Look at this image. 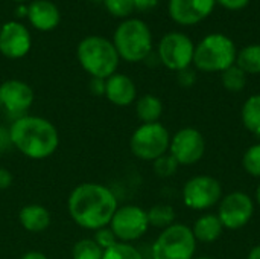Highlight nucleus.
<instances>
[{
	"mask_svg": "<svg viewBox=\"0 0 260 259\" xmlns=\"http://www.w3.org/2000/svg\"><path fill=\"white\" fill-rule=\"evenodd\" d=\"M117 198L110 188L101 183H81L69 195L70 218L82 229L98 231L110 226L117 211Z\"/></svg>",
	"mask_w": 260,
	"mask_h": 259,
	"instance_id": "obj_1",
	"label": "nucleus"
},
{
	"mask_svg": "<svg viewBox=\"0 0 260 259\" xmlns=\"http://www.w3.org/2000/svg\"><path fill=\"white\" fill-rule=\"evenodd\" d=\"M9 137L17 151L34 160L50 157L59 145L56 127L40 116L24 114L15 119L9 127Z\"/></svg>",
	"mask_w": 260,
	"mask_h": 259,
	"instance_id": "obj_2",
	"label": "nucleus"
},
{
	"mask_svg": "<svg viewBox=\"0 0 260 259\" xmlns=\"http://www.w3.org/2000/svg\"><path fill=\"white\" fill-rule=\"evenodd\" d=\"M78 60L93 78L107 79L116 73L119 53L111 41L104 37H87L78 46Z\"/></svg>",
	"mask_w": 260,
	"mask_h": 259,
	"instance_id": "obj_3",
	"label": "nucleus"
},
{
	"mask_svg": "<svg viewBox=\"0 0 260 259\" xmlns=\"http://www.w3.org/2000/svg\"><path fill=\"white\" fill-rule=\"evenodd\" d=\"M238 50L232 38L224 34H210L195 46L193 64L201 72H224L236 64Z\"/></svg>",
	"mask_w": 260,
	"mask_h": 259,
	"instance_id": "obj_4",
	"label": "nucleus"
},
{
	"mask_svg": "<svg viewBox=\"0 0 260 259\" xmlns=\"http://www.w3.org/2000/svg\"><path fill=\"white\" fill-rule=\"evenodd\" d=\"M114 47L120 58L128 63H139L148 58L152 50V35L146 23L137 18L125 20L114 32Z\"/></svg>",
	"mask_w": 260,
	"mask_h": 259,
	"instance_id": "obj_5",
	"label": "nucleus"
},
{
	"mask_svg": "<svg viewBox=\"0 0 260 259\" xmlns=\"http://www.w3.org/2000/svg\"><path fill=\"white\" fill-rule=\"evenodd\" d=\"M197 243L189 226L175 223L163 229L152 244V259H193Z\"/></svg>",
	"mask_w": 260,
	"mask_h": 259,
	"instance_id": "obj_6",
	"label": "nucleus"
},
{
	"mask_svg": "<svg viewBox=\"0 0 260 259\" xmlns=\"http://www.w3.org/2000/svg\"><path fill=\"white\" fill-rule=\"evenodd\" d=\"M171 134L168 128L160 124H142L129 139L131 153L146 162H154L169 151Z\"/></svg>",
	"mask_w": 260,
	"mask_h": 259,
	"instance_id": "obj_7",
	"label": "nucleus"
},
{
	"mask_svg": "<svg viewBox=\"0 0 260 259\" xmlns=\"http://www.w3.org/2000/svg\"><path fill=\"white\" fill-rule=\"evenodd\" d=\"M110 229L120 243H131L142 238L149 229L148 214L136 205H125L114 212Z\"/></svg>",
	"mask_w": 260,
	"mask_h": 259,
	"instance_id": "obj_8",
	"label": "nucleus"
},
{
	"mask_svg": "<svg viewBox=\"0 0 260 259\" xmlns=\"http://www.w3.org/2000/svg\"><path fill=\"white\" fill-rule=\"evenodd\" d=\"M222 198V186L212 176H197L186 182L183 202L189 209L206 211L218 205Z\"/></svg>",
	"mask_w": 260,
	"mask_h": 259,
	"instance_id": "obj_9",
	"label": "nucleus"
},
{
	"mask_svg": "<svg viewBox=\"0 0 260 259\" xmlns=\"http://www.w3.org/2000/svg\"><path fill=\"white\" fill-rule=\"evenodd\" d=\"M195 46L192 40L181 32L166 34L158 44V58L168 69L180 72L193 63Z\"/></svg>",
	"mask_w": 260,
	"mask_h": 259,
	"instance_id": "obj_10",
	"label": "nucleus"
},
{
	"mask_svg": "<svg viewBox=\"0 0 260 259\" xmlns=\"http://www.w3.org/2000/svg\"><path fill=\"white\" fill-rule=\"evenodd\" d=\"M254 214L253 198L242 191H235L227 194L219 202L218 218L222 223L224 229L236 231L247 226Z\"/></svg>",
	"mask_w": 260,
	"mask_h": 259,
	"instance_id": "obj_11",
	"label": "nucleus"
},
{
	"mask_svg": "<svg viewBox=\"0 0 260 259\" xmlns=\"http://www.w3.org/2000/svg\"><path fill=\"white\" fill-rule=\"evenodd\" d=\"M169 153L178 162V165H195L206 153V139L197 128H181L171 136Z\"/></svg>",
	"mask_w": 260,
	"mask_h": 259,
	"instance_id": "obj_12",
	"label": "nucleus"
},
{
	"mask_svg": "<svg viewBox=\"0 0 260 259\" xmlns=\"http://www.w3.org/2000/svg\"><path fill=\"white\" fill-rule=\"evenodd\" d=\"M0 104L8 114L18 119L34 104V90L23 81L8 79L0 85Z\"/></svg>",
	"mask_w": 260,
	"mask_h": 259,
	"instance_id": "obj_13",
	"label": "nucleus"
},
{
	"mask_svg": "<svg viewBox=\"0 0 260 259\" xmlns=\"http://www.w3.org/2000/svg\"><path fill=\"white\" fill-rule=\"evenodd\" d=\"M30 49V34L24 24L9 21L0 29V52L11 60L24 56Z\"/></svg>",
	"mask_w": 260,
	"mask_h": 259,
	"instance_id": "obj_14",
	"label": "nucleus"
},
{
	"mask_svg": "<svg viewBox=\"0 0 260 259\" xmlns=\"http://www.w3.org/2000/svg\"><path fill=\"white\" fill-rule=\"evenodd\" d=\"M216 0H169V14L174 21L192 26L209 17Z\"/></svg>",
	"mask_w": 260,
	"mask_h": 259,
	"instance_id": "obj_15",
	"label": "nucleus"
},
{
	"mask_svg": "<svg viewBox=\"0 0 260 259\" xmlns=\"http://www.w3.org/2000/svg\"><path fill=\"white\" fill-rule=\"evenodd\" d=\"M105 96L111 104L119 107H126L136 101L137 89L129 76L122 73H114L105 79Z\"/></svg>",
	"mask_w": 260,
	"mask_h": 259,
	"instance_id": "obj_16",
	"label": "nucleus"
},
{
	"mask_svg": "<svg viewBox=\"0 0 260 259\" xmlns=\"http://www.w3.org/2000/svg\"><path fill=\"white\" fill-rule=\"evenodd\" d=\"M27 17L34 27L40 31H52L58 26L61 15L55 3L49 0H37L27 8Z\"/></svg>",
	"mask_w": 260,
	"mask_h": 259,
	"instance_id": "obj_17",
	"label": "nucleus"
},
{
	"mask_svg": "<svg viewBox=\"0 0 260 259\" xmlns=\"http://www.w3.org/2000/svg\"><path fill=\"white\" fill-rule=\"evenodd\" d=\"M20 224L32 234L44 232L50 226V214L41 205H27L23 206L18 212Z\"/></svg>",
	"mask_w": 260,
	"mask_h": 259,
	"instance_id": "obj_18",
	"label": "nucleus"
},
{
	"mask_svg": "<svg viewBox=\"0 0 260 259\" xmlns=\"http://www.w3.org/2000/svg\"><path fill=\"white\" fill-rule=\"evenodd\" d=\"M192 232H193L197 241L215 243L222 235L224 226L219 221L218 215H215V214H204V215H201L195 221V224L192 227Z\"/></svg>",
	"mask_w": 260,
	"mask_h": 259,
	"instance_id": "obj_19",
	"label": "nucleus"
},
{
	"mask_svg": "<svg viewBox=\"0 0 260 259\" xmlns=\"http://www.w3.org/2000/svg\"><path fill=\"white\" fill-rule=\"evenodd\" d=\"M136 113L143 124L158 122L163 114V102L154 95H143L136 102Z\"/></svg>",
	"mask_w": 260,
	"mask_h": 259,
	"instance_id": "obj_20",
	"label": "nucleus"
},
{
	"mask_svg": "<svg viewBox=\"0 0 260 259\" xmlns=\"http://www.w3.org/2000/svg\"><path fill=\"white\" fill-rule=\"evenodd\" d=\"M242 124L251 134L260 136V95H253L244 102Z\"/></svg>",
	"mask_w": 260,
	"mask_h": 259,
	"instance_id": "obj_21",
	"label": "nucleus"
},
{
	"mask_svg": "<svg viewBox=\"0 0 260 259\" xmlns=\"http://www.w3.org/2000/svg\"><path fill=\"white\" fill-rule=\"evenodd\" d=\"M236 66L247 75L260 73V44H250L239 50L236 56Z\"/></svg>",
	"mask_w": 260,
	"mask_h": 259,
	"instance_id": "obj_22",
	"label": "nucleus"
},
{
	"mask_svg": "<svg viewBox=\"0 0 260 259\" xmlns=\"http://www.w3.org/2000/svg\"><path fill=\"white\" fill-rule=\"evenodd\" d=\"M146 214H148L149 226H152V227L166 229V227L175 224L177 214L171 205H155Z\"/></svg>",
	"mask_w": 260,
	"mask_h": 259,
	"instance_id": "obj_23",
	"label": "nucleus"
},
{
	"mask_svg": "<svg viewBox=\"0 0 260 259\" xmlns=\"http://www.w3.org/2000/svg\"><path fill=\"white\" fill-rule=\"evenodd\" d=\"M73 259H102L104 249L93 240V238H82L79 240L72 249Z\"/></svg>",
	"mask_w": 260,
	"mask_h": 259,
	"instance_id": "obj_24",
	"label": "nucleus"
},
{
	"mask_svg": "<svg viewBox=\"0 0 260 259\" xmlns=\"http://www.w3.org/2000/svg\"><path fill=\"white\" fill-rule=\"evenodd\" d=\"M221 81L222 85L225 87V90L229 92H242L244 87L247 85V73L239 69L236 64H233L232 67L225 69L221 73Z\"/></svg>",
	"mask_w": 260,
	"mask_h": 259,
	"instance_id": "obj_25",
	"label": "nucleus"
},
{
	"mask_svg": "<svg viewBox=\"0 0 260 259\" xmlns=\"http://www.w3.org/2000/svg\"><path fill=\"white\" fill-rule=\"evenodd\" d=\"M102 259H145L139 249L131 246L129 243H116L110 249L104 250Z\"/></svg>",
	"mask_w": 260,
	"mask_h": 259,
	"instance_id": "obj_26",
	"label": "nucleus"
},
{
	"mask_svg": "<svg viewBox=\"0 0 260 259\" xmlns=\"http://www.w3.org/2000/svg\"><path fill=\"white\" fill-rule=\"evenodd\" d=\"M242 166L247 174H250L251 177L260 179V143L250 147L245 151V154L242 157Z\"/></svg>",
	"mask_w": 260,
	"mask_h": 259,
	"instance_id": "obj_27",
	"label": "nucleus"
},
{
	"mask_svg": "<svg viewBox=\"0 0 260 259\" xmlns=\"http://www.w3.org/2000/svg\"><path fill=\"white\" fill-rule=\"evenodd\" d=\"M178 166H180L178 162L174 159V156L171 153H166L161 157H158L157 160H154V171L161 179L172 177L177 172Z\"/></svg>",
	"mask_w": 260,
	"mask_h": 259,
	"instance_id": "obj_28",
	"label": "nucleus"
},
{
	"mask_svg": "<svg viewBox=\"0 0 260 259\" xmlns=\"http://www.w3.org/2000/svg\"><path fill=\"white\" fill-rule=\"evenodd\" d=\"M104 5L114 17H128L134 11L133 0H104Z\"/></svg>",
	"mask_w": 260,
	"mask_h": 259,
	"instance_id": "obj_29",
	"label": "nucleus"
},
{
	"mask_svg": "<svg viewBox=\"0 0 260 259\" xmlns=\"http://www.w3.org/2000/svg\"><path fill=\"white\" fill-rule=\"evenodd\" d=\"M93 240L104 249V250H107V249H110L111 246H114L116 243H119L117 241V238L114 237V234L111 232V229L107 226V227H102V229H98V231H94V237H93Z\"/></svg>",
	"mask_w": 260,
	"mask_h": 259,
	"instance_id": "obj_30",
	"label": "nucleus"
},
{
	"mask_svg": "<svg viewBox=\"0 0 260 259\" xmlns=\"http://www.w3.org/2000/svg\"><path fill=\"white\" fill-rule=\"evenodd\" d=\"M197 81V73L195 70H192L190 67L184 69V70H180L178 72V82L183 85V87H192Z\"/></svg>",
	"mask_w": 260,
	"mask_h": 259,
	"instance_id": "obj_31",
	"label": "nucleus"
},
{
	"mask_svg": "<svg viewBox=\"0 0 260 259\" xmlns=\"http://www.w3.org/2000/svg\"><path fill=\"white\" fill-rule=\"evenodd\" d=\"M216 2H219L224 8L230 11H239V9H244L251 0H216Z\"/></svg>",
	"mask_w": 260,
	"mask_h": 259,
	"instance_id": "obj_32",
	"label": "nucleus"
},
{
	"mask_svg": "<svg viewBox=\"0 0 260 259\" xmlns=\"http://www.w3.org/2000/svg\"><path fill=\"white\" fill-rule=\"evenodd\" d=\"M12 185V174L9 169L0 166V191L8 189Z\"/></svg>",
	"mask_w": 260,
	"mask_h": 259,
	"instance_id": "obj_33",
	"label": "nucleus"
},
{
	"mask_svg": "<svg viewBox=\"0 0 260 259\" xmlns=\"http://www.w3.org/2000/svg\"><path fill=\"white\" fill-rule=\"evenodd\" d=\"M9 147H12L11 143V137H9V130L0 127V153H5L9 150Z\"/></svg>",
	"mask_w": 260,
	"mask_h": 259,
	"instance_id": "obj_34",
	"label": "nucleus"
},
{
	"mask_svg": "<svg viewBox=\"0 0 260 259\" xmlns=\"http://www.w3.org/2000/svg\"><path fill=\"white\" fill-rule=\"evenodd\" d=\"M90 89L94 95H105V79H99V78H93L90 82Z\"/></svg>",
	"mask_w": 260,
	"mask_h": 259,
	"instance_id": "obj_35",
	"label": "nucleus"
},
{
	"mask_svg": "<svg viewBox=\"0 0 260 259\" xmlns=\"http://www.w3.org/2000/svg\"><path fill=\"white\" fill-rule=\"evenodd\" d=\"M134 3V8L139 9V11H148V9H152L157 6L158 0H133Z\"/></svg>",
	"mask_w": 260,
	"mask_h": 259,
	"instance_id": "obj_36",
	"label": "nucleus"
},
{
	"mask_svg": "<svg viewBox=\"0 0 260 259\" xmlns=\"http://www.w3.org/2000/svg\"><path fill=\"white\" fill-rule=\"evenodd\" d=\"M20 259H49L44 253L41 252H37V250H32V252H26L24 255H21Z\"/></svg>",
	"mask_w": 260,
	"mask_h": 259,
	"instance_id": "obj_37",
	"label": "nucleus"
},
{
	"mask_svg": "<svg viewBox=\"0 0 260 259\" xmlns=\"http://www.w3.org/2000/svg\"><path fill=\"white\" fill-rule=\"evenodd\" d=\"M247 259H260V244L259 246H254L250 253H248V258Z\"/></svg>",
	"mask_w": 260,
	"mask_h": 259,
	"instance_id": "obj_38",
	"label": "nucleus"
},
{
	"mask_svg": "<svg viewBox=\"0 0 260 259\" xmlns=\"http://www.w3.org/2000/svg\"><path fill=\"white\" fill-rule=\"evenodd\" d=\"M256 202L259 203V206H260V183H259V186H257V189H256Z\"/></svg>",
	"mask_w": 260,
	"mask_h": 259,
	"instance_id": "obj_39",
	"label": "nucleus"
},
{
	"mask_svg": "<svg viewBox=\"0 0 260 259\" xmlns=\"http://www.w3.org/2000/svg\"><path fill=\"white\" fill-rule=\"evenodd\" d=\"M193 259H216V258H210V256H201V258H193Z\"/></svg>",
	"mask_w": 260,
	"mask_h": 259,
	"instance_id": "obj_40",
	"label": "nucleus"
},
{
	"mask_svg": "<svg viewBox=\"0 0 260 259\" xmlns=\"http://www.w3.org/2000/svg\"><path fill=\"white\" fill-rule=\"evenodd\" d=\"M15 2H24V0H15Z\"/></svg>",
	"mask_w": 260,
	"mask_h": 259,
	"instance_id": "obj_41",
	"label": "nucleus"
},
{
	"mask_svg": "<svg viewBox=\"0 0 260 259\" xmlns=\"http://www.w3.org/2000/svg\"><path fill=\"white\" fill-rule=\"evenodd\" d=\"M0 108H2V104H0Z\"/></svg>",
	"mask_w": 260,
	"mask_h": 259,
	"instance_id": "obj_42",
	"label": "nucleus"
},
{
	"mask_svg": "<svg viewBox=\"0 0 260 259\" xmlns=\"http://www.w3.org/2000/svg\"><path fill=\"white\" fill-rule=\"evenodd\" d=\"M0 29H2V27H0Z\"/></svg>",
	"mask_w": 260,
	"mask_h": 259,
	"instance_id": "obj_43",
	"label": "nucleus"
}]
</instances>
